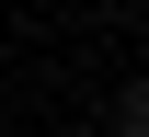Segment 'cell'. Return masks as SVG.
Masks as SVG:
<instances>
[{"instance_id": "6da1fadb", "label": "cell", "mask_w": 149, "mask_h": 137, "mask_svg": "<svg viewBox=\"0 0 149 137\" xmlns=\"http://www.w3.org/2000/svg\"><path fill=\"white\" fill-rule=\"evenodd\" d=\"M115 137H149V80H126V92H115Z\"/></svg>"}]
</instances>
